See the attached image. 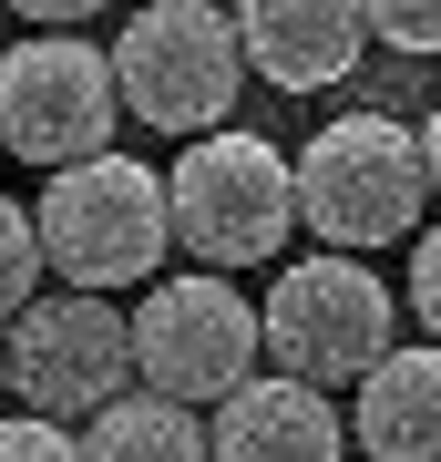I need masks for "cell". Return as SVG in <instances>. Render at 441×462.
I'll return each instance as SVG.
<instances>
[{"label": "cell", "mask_w": 441, "mask_h": 462, "mask_svg": "<svg viewBox=\"0 0 441 462\" xmlns=\"http://www.w3.org/2000/svg\"><path fill=\"white\" fill-rule=\"evenodd\" d=\"M298 206L328 257H370L421 226L431 206V154L400 114H328L298 144Z\"/></svg>", "instance_id": "1"}, {"label": "cell", "mask_w": 441, "mask_h": 462, "mask_svg": "<svg viewBox=\"0 0 441 462\" xmlns=\"http://www.w3.org/2000/svg\"><path fill=\"white\" fill-rule=\"evenodd\" d=\"M175 247H196V267H267L288 247L298 226H308V206H298V154H278L267 134H206V144H185L175 165Z\"/></svg>", "instance_id": "2"}, {"label": "cell", "mask_w": 441, "mask_h": 462, "mask_svg": "<svg viewBox=\"0 0 441 462\" xmlns=\"http://www.w3.org/2000/svg\"><path fill=\"white\" fill-rule=\"evenodd\" d=\"M41 236H51V267L62 288L103 298V288H144L164 247H175V185L133 154H93V165H62L41 185Z\"/></svg>", "instance_id": "3"}, {"label": "cell", "mask_w": 441, "mask_h": 462, "mask_svg": "<svg viewBox=\"0 0 441 462\" xmlns=\"http://www.w3.org/2000/svg\"><path fill=\"white\" fill-rule=\"evenodd\" d=\"M114 72H124V114L154 124V134H226L236 114V83H246V32L236 11L216 0H144L114 42Z\"/></svg>", "instance_id": "4"}, {"label": "cell", "mask_w": 441, "mask_h": 462, "mask_svg": "<svg viewBox=\"0 0 441 462\" xmlns=\"http://www.w3.org/2000/svg\"><path fill=\"white\" fill-rule=\"evenodd\" d=\"M390 319H400V298L370 257H328V247L288 257L278 288H267V360L308 391H339V380H370L400 349Z\"/></svg>", "instance_id": "5"}, {"label": "cell", "mask_w": 441, "mask_h": 462, "mask_svg": "<svg viewBox=\"0 0 441 462\" xmlns=\"http://www.w3.org/2000/svg\"><path fill=\"white\" fill-rule=\"evenodd\" d=\"M133 360H144V391L185 401V411H226V401L257 380L267 360V309H246V288H226L216 267L196 278H154L133 298Z\"/></svg>", "instance_id": "6"}, {"label": "cell", "mask_w": 441, "mask_h": 462, "mask_svg": "<svg viewBox=\"0 0 441 462\" xmlns=\"http://www.w3.org/2000/svg\"><path fill=\"white\" fill-rule=\"evenodd\" d=\"M114 114H124V72L82 32H32L21 51H0V144L21 165L62 175L114 154Z\"/></svg>", "instance_id": "7"}, {"label": "cell", "mask_w": 441, "mask_h": 462, "mask_svg": "<svg viewBox=\"0 0 441 462\" xmlns=\"http://www.w3.org/2000/svg\"><path fill=\"white\" fill-rule=\"evenodd\" d=\"M133 380H144V360H133V309H114V298H41V309H21L11 319V391H21V411H41V421H82L93 431L114 401H133Z\"/></svg>", "instance_id": "8"}, {"label": "cell", "mask_w": 441, "mask_h": 462, "mask_svg": "<svg viewBox=\"0 0 441 462\" xmlns=\"http://www.w3.org/2000/svg\"><path fill=\"white\" fill-rule=\"evenodd\" d=\"M236 32H246V72H257V83H278V93H328L339 72H360L370 0H246Z\"/></svg>", "instance_id": "9"}, {"label": "cell", "mask_w": 441, "mask_h": 462, "mask_svg": "<svg viewBox=\"0 0 441 462\" xmlns=\"http://www.w3.org/2000/svg\"><path fill=\"white\" fill-rule=\"evenodd\" d=\"M339 442H349V421L328 411V391H308L288 370H257L216 411V462H339Z\"/></svg>", "instance_id": "10"}, {"label": "cell", "mask_w": 441, "mask_h": 462, "mask_svg": "<svg viewBox=\"0 0 441 462\" xmlns=\"http://www.w3.org/2000/svg\"><path fill=\"white\" fill-rule=\"evenodd\" d=\"M370 462H441V339L390 349L360 380V411H349Z\"/></svg>", "instance_id": "11"}, {"label": "cell", "mask_w": 441, "mask_h": 462, "mask_svg": "<svg viewBox=\"0 0 441 462\" xmlns=\"http://www.w3.org/2000/svg\"><path fill=\"white\" fill-rule=\"evenodd\" d=\"M82 462H216V421H196L164 391H133L82 431Z\"/></svg>", "instance_id": "12"}, {"label": "cell", "mask_w": 441, "mask_h": 462, "mask_svg": "<svg viewBox=\"0 0 441 462\" xmlns=\"http://www.w3.org/2000/svg\"><path fill=\"white\" fill-rule=\"evenodd\" d=\"M41 278H51V236L32 206H0V309H41Z\"/></svg>", "instance_id": "13"}, {"label": "cell", "mask_w": 441, "mask_h": 462, "mask_svg": "<svg viewBox=\"0 0 441 462\" xmlns=\"http://www.w3.org/2000/svg\"><path fill=\"white\" fill-rule=\"evenodd\" d=\"M370 32L421 62V51H441V0H370Z\"/></svg>", "instance_id": "14"}, {"label": "cell", "mask_w": 441, "mask_h": 462, "mask_svg": "<svg viewBox=\"0 0 441 462\" xmlns=\"http://www.w3.org/2000/svg\"><path fill=\"white\" fill-rule=\"evenodd\" d=\"M0 462H82V442L62 421H41V411H21L11 431H0Z\"/></svg>", "instance_id": "15"}, {"label": "cell", "mask_w": 441, "mask_h": 462, "mask_svg": "<svg viewBox=\"0 0 441 462\" xmlns=\"http://www.w3.org/2000/svg\"><path fill=\"white\" fill-rule=\"evenodd\" d=\"M410 319L441 339V226H421V236H410Z\"/></svg>", "instance_id": "16"}, {"label": "cell", "mask_w": 441, "mask_h": 462, "mask_svg": "<svg viewBox=\"0 0 441 462\" xmlns=\"http://www.w3.org/2000/svg\"><path fill=\"white\" fill-rule=\"evenodd\" d=\"M11 11H21V21H41V32H82L103 0H11Z\"/></svg>", "instance_id": "17"}, {"label": "cell", "mask_w": 441, "mask_h": 462, "mask_svg": "<svg viewBox=\"0 0 441 462\" xmlns=\"http://www.w3.org/2000/svg\"><path fill=\"white\" fill-rule=\"evenodd\" d=\"M421 154H431V196H441V114L421 124Z\"/></svg>", "instance_id": "18"}]
</instances>
